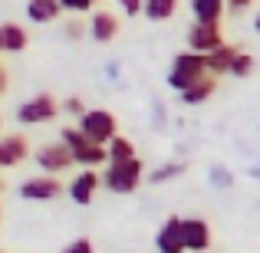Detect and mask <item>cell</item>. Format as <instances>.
Here are the masks:
<instances>
[{
	"label": "cell",
	"mask_w": 260,
	"mask_h": 253,
	"mask_svg": "<svg viewBox=\"0 0 260 253\" xmlns=\"http://www.w3.org/2000/svg\"><path fill=\"white\" fill-rule=\"evenodd\" d=\"M59 141H63V145L70 148L73 161H76L79 168L95 171V168L109 165V148H106V145H95V141H89V138H86L83 132H79L76 125L63 128V132H59Z\"/></svg>",
	"instance_id": "cell-1"
},
{
	"label": "cell",
	"mask_w": 260,
	"mask_h": 253,
	"mask_svg": "<svg viewBox=\"0 0 260 253\" xmlns=\"http://www.w3.org/2000/svg\"><path fill=\"white\" fill-rule=\"evenodd\" d=\"M204 76H208V59H204L201 53H191V50H184V53H178V56L172 59V66H168V76H165V83L172 86L178 95H181L188 86H194L198 79H204Z\"/></svg>",
	"instance_id": "cell-2"
},
{
	"label": "cell",
	"mask_w": 260,
	"mask_h": 253,
	"mask_svg": "<svg viewBox=\"0 0 260 253\" xmlns=\"http://www.w3.org/2000/svg\"><path fill=\"white\" fill-rule=\"evenodd\" d=\"M142 181H145V165H142V158L106 165V171H102V188L112 191V194H135Z\"/></svg>",
	"instance_id": "cell-3"
},
{
	"label": "cell",
	"mask_w": 260,
	"mask_h": 253,
	"mask_svg": "<svg viewBox=\"0 0 260 253\" xmlns=\"http://www.w3.org/2000/svg\"><path fill=\"white\" fill-rule=\"evenodd\" d=\"M76 128L95 145H109L119 135V119L109 109H86V115L76 122Z\"/></svg>",
	"instance_id": "cell-4"
},
{
	"label": "cell",
	"mask_w": 260,
	"mask_h": 253,
	"mask_svg": "<svg viewBox=\"0 0 260 253\" xmlns=\"http://www.w3.org/2000/svg\"><path fill=\"white\" fill-rule=\"evenodd\" d=\"M59 112H63V102H56V95H50V92H40L17 105V122L20 125H46Z\"/></svg>",
	"instance_id": "cell-5"
},
{
	"label": "cell",
	"mask_w": 260,
	"mask_h": 253,
	"mask_svg": "<svg viewBox=\"0 0 260 253\" xmlns=\"http://www.w3.org/2000/svg\"><path fill=\"white\" fill-rule=\"evenodd\" d=\"M33 161H37V168L43 171V174H53V177H59V174H66L70 168H76V161H73V155H70V148L63 145V141H46V145H40L37 152H33Z\"/></svg>",
	"instance_id": "cell-6"
},
{
	"label": "cell",
	"mask_w": 260,
	"mask_h": 253,
	"mask_svg": "<svg viewBox=\"0 0 260 253\" xmlns=\"http://www.w3.org/2000/svg\"><path fill=\"white\" fill-rule=\"evenodd\" d=\"M63 194H66L63 181L53 177V174H37V177H26V181L20 184V197H23V201L46 204V201H56V197H63Z\"/></svg>",
	"instance_id": "cell-7"
},
{
	"label": "cell",
	"mask_w": 260,
	"mask_h": 253,
	"mask_svg": "<svg viewBox=\"0 0 260 253\" xmlns=\"http://www.w3.org/2000/svg\"><path fill=\"white\" fill-rule=\"evenodd\" d=\"M217 46H224V33H221V23H191L188 30V50L191 53H214Z\"/></svg>",
	"instance_id": "cell-8"
},
{
	"label": "cell",
	"mask_w": 260,
	"mask_h": 253,
	"mask_svg": "<svg viewBox=\"0 0 260 253\" xmlns=\"http://www.w3.org/2000/svg\"><path fill=\"white\" fill-rule=\"evenodd\" d=\"M99 188H102V174H99V171L83 168L79 174H73V181H70V184H66V194H70V201H73V204H79V207H89Z\"/></svg>",
	"instance_id": "cell-9"
},
{
	"label": "cell",
	"mask_w": 260,
	"mask_h": 253,
	"mask_svg": "<svg viewBox=\"0 0 260 253\" xmlns=\"http://www.w3.org/2000/svg\"><path fill=\"white\" fill-rule=\"evenodd\" d=\"M181 234L188 253H208L211 250V224L204 217H181Z\"/></svg>",
	"instance_id": "cell-10"
},
{
	"label": "cell",
	"mask_w": 260,
	"mask_h": 253,
	"mask_svg": "<svg viewBox=\"0 0 260 253\" xmlns=\"http://www.w3.org/2000/svg\"><path fill=\"white\" fill-rule=\"evenodd\" d=\"M89 37L102 46L112 43V40L119 37V17H115L112 10H106V7L92 10V17H89Z\"/></svg>",
	"instance_id": "cell-11"
},
{
	"label": "cell",
	"mask_w": 260,
	"mask_h": 253,
	"mask_svg": "<svg viewBox=\"0 0 260 253\" xmlns=\"http://www.w3.org/2000/svg\"><path fill=\"white\" fill-rule=\"evenodd\" d=\"M30 158V141L26 135L13 132V135H4L0 138V168H17Z\"/></svg>",
	"instance_id": "cell-12"
},
{
	"label": "cell",
	"mask_w": 260,
	"mask_h": 253,
	"mask_svg": "<svg viewBox=\"0 0 260 253\" xmlns=\"http://www.w3.org/2000/svg\"><path fill=\"white\" fill-rule=\"evenodd\" d=\"M155 250L158 253H188L184 250V234H181V217H168L155 234Z\"/></svg>",
	"instance_id": "cell-13"
},
{
	"label": "cell",
	"mask_w": 260,
	"mask_h": 253,
	"mask_svg": "<svg viewBox=\"0 0 260 253\" xmlns=\"http://www.w3.org/2000/svg\"><path fill=\"white\" fill-rule=\"evenodd\" d=\"M63 13L66 10H63L59 0H26V20H30V23H40V26L56 23Z\"/></svg>",
	"instance_id": "cell-14"
},
{
	"label": "cell",
	"mask_w": 260,
	"mask_h": 253,
	"mask_svg": "<svg viewBox=\"0 0 260 253\" xmlns=\"http://www.w3.org/2000/svg\"><path fill=\"white\" fill-rule=\"evenodd\" d=\"M0 37H4V53H23L26 46H30L26 26L13 23V20H4V23H0Z\"/></svg>",
	"instance_id": "cell-15"
},
{
	"label": "cell",
	"mask_w": 260,
	"mask_h": 253,
	"mask_svg": "<svg viewBox=\"0 0 260 253\" xmlns=\"http://www.w3.org/2000/svg\"><path fill=\"white\" fill-rule=\"evenodd\" d=\"M214 92H217V76H204V79H198L194 86L184 89L178 99H181V105H204Z\"/></svg>",
	"instance_id": "cell-16"
},
{
	"label": "cell",
	"mask_w": 260,
	"mask_h": 253,
	"mask_svg": "<svg viewBox=\"0 0 260 253\" xmlns=\"http://www.w3.org/2000/svg\"><path fill=\"white\" fill-rule=\"evenodd\" d=\"M191 13H194V23H221L228 4L224 0H191Z\"/></svg>",
	"instance_id": "cell-17"
},
{
	"label": "cell",
	"mask_w": 260,
	"mask_h": 253,
	"mask_svg": "<svg viewBox=\"0 0 260 253\" xmlns=\"http://www.w3.org/2000/svg\"><path fill=\"white\" fill-rule=\"evenodd\" d=\"M237 50L241 46H231V43H224V46H217L214 53H208V76H228L231 73V63H234V56H237Z\"/></svg>",
	"instance_id": "cell-18"
},
{
	"label": "cell",
	"mask_w": 260,
	"mask_h": 253,
	"mask_svg": "<svg viewBox=\"0 0 260 253\" xmlns=\"http://www.w3.org/2000/svg\"><path fill=\"white\" fill-rule=\"evenodd\" d=\"M142 13H145V20H152V23H165V20H172L178 13V0H145Z\"/></svg>",
	"instance_id": "cell-19"
},
{
	"label": "cell",
	"mask_w": 260,
	"mask_h": 253,
	"mask_svg": "<svg viewBox=\"0 0 260 253\" xmlns=\"http://www.w3.org/2000/svg\"><path fill=\"white\" fill-rule=\"evenodd\" d=\"M109 165H119V161H132V158H139L135 155V141L132 138H125V135H115L112 141H109Z\"/></svg>",
	"instance_id": "cell-20"
},
{
	"label": "cell",
	"mask_w": 260,
	"mask_h": 253,
	"mask_svg": "<svg viewBox=\"0 0 260 253\" xmlns=\"http://www.w3.org/2000/svg\"><path fill=\"white\" fill-rule=\"evenodd\" d=\"M184 171H188V165H184V161H168V165L155 168L152 174L145 177V181H148V184H168V181H172V177H181Z\"/></svg>",
	"instance_id": "cell-21"
},
{
	"label": "cell",
	"mask_w": 260,
	"mask_h": 253,
	"mask_svg": "<svg viewBox=\"0 0 260 253\" xmlns=\"http://www.w3.org/2000/svg\"><path fill=\"white\" fill-rule=\"evenodd\" d=\"M254 69H257V59L250 56L247 50H237V56H234V63H231V73H228V76L247 79V76H254Z\"/></svg>",
	"instance_id": "cell-22"
},
{
	"label": "cell",
	"mask_w": 260,
	"mask_h": 253,
	"mask_svg": "<svg viewBox=\"0 0 260 253\" xmlns=\"http://www.w3.org/2000/svg\"><path fill=\"white\" fill-rule=\"evenodd\" d=\"M59 4H63V10H66V13H76V17H83V13L95 10L102 0H59Z\"/></svg>",
	"instance_id": "cell-23"
},
{
	"label": "cell",
	"mask_w": 260,
	"mask_h": 253,
	"mask_svg": "<svg viewBox=\"0 0 260 253\" xmlns=\"http://www.w3.org/2000/svg\"><path fill=\"white\" fill-rule=\"evenodd\" d=\"M63 112H66V115H76V119H83V115H86V102L79 99V95H70V99H63Z\"/></svg>",
	"instance_id": "cell-24"
},
{
	"label": "cell",
	"mask_w": 260,
	"mask_h": 253,
	"mask_svg": "<svg viewBox=\"0 0 260 253\" xmlns=\"http://www.w3.org/2000/svg\"><path fill=\"white\" fill-rule=\"evenodd\" d=\"M59 253H95V250H92V240H89V237H76V240H70Z\"/></svg>",
	"instance_id": "cell-25"
},
{
	"label": "cell",
	"mask_w": 260,
	"mask_h": 253,
	"mask_svg": "<svg viewBox=\"0 0 260 253\" xmlns=\"http://www.w3.org/2000/svg\"><path fill=\"white\" fill-rule=\"evenodd\" d=\"M89 30V23H83V17H73L66 20V37L70 40H83V33Z\"/></svg>",
	"instance_id": "cell-26"
},
{
	"label": "cell",
	"mask_w": 260,
	"mask_h": 253,
	"mask_svg": "<svg viewBox=\"0 0 260 253\" xmlns=\"http://www.w3.org/2000/svg\"><path fill=\"white\" fill-rule=\"evenodd\" d=\"M142 7H145V0H119V10L125 13V17H139Z\"/></svg>",
	"instance_id": "cell-27"
},
{
	"label": "cell",
	"mask_w": 260,
	"mask_h": 253,
	"mask_svg": "<svg viewBox=\"0 0 260 253\" xmlns=\"http://www.w3.org/2000/svg\"><path fill=\"white\" fill-rule=\"evenodd\" d=\"M211 181H214L217 188H231L234 177H231V171H224V168H211Z\"/></svg>",
	"instance_id": "cell-28"
},
{
	"label": "cell",
	"mask_w": 260,
	"mask_h": 253,
	"mask_svg": "<svg viewBox=\"0 0 260 253\" xmlns=\"http://www.w3.org/2000/svg\"><path fill=\"white\" fill-rule=\"evenodd\" d=\"M224 4H228V13H244L254 7V0H224Z\"/></svg>",
	"instance_id": "cell-29"
},
{
	"label": "cell",
	"mask_w": 260,
	"mask_h": 253,
	"mask_svg": "<svg viewBox=\"0 0 260 253\" xmlns=\"http://www.w3.org/2000/svg\"><path fill=\"white\" fill-rule=\"evenodd\" d=\"M7 76H10V73H7V69H4V66H0V95H4V92H7V86H10V79H7Z\"/></svg>",
	"instance_id": "cell-30"
},
{
	"label": "cell",
	"mask_w": 260,
	"mask_h": 253,
	"mask_svg": "<svg viewBox=\"0 0 260 253\" xmlns=\"http://www.w3.org/2000/svg\"><path fill=\"white\" fill-rule=\"evenodd\" d=\"M254 33H257V37H260V10L254 13Z\"/></svg>",
	"instance_id": "cell-31"
},
{
	"label": "cell",
	"mask_w": 260,
	"mask_h": 253,
	"mask_svg": "<svg viewBox=\"0 0 260 253\" xmlns=\"http://www.w3.org/2000/svg\"><path fill=\"white\" fill-rule=\"evenodd\" d=\"M0 53H4V37H0Z\"/></svg>",
	"instance_id": "cell-32"
},
{
	"label": "cell",
	"mask_w": 260,
	"mask_h": 253,
	"mask_svg": "<svg viewBox=\"0 0 260 253\" xmlns=\"http://www.w3.org/2000/svg\"><path fill=\"white\" fill-rule=\"evenodd\" d=\"M0 191H4V177H0Z\"/></svg>",
	"instance_id": "cell-33"
},
{
	"label": "cell",
	"mask_w": 260,
	"mask_h": 253,
	"mask_svg": "<svg viewBox=\"0 0 260 253\" xmlns=\"http://www.w3.org/2000/svg\"><path fill=\"white\" fill-rule=\"evenodd\" d=\"M0 128H4V115H0Z\"/></svg>",
	"instance_id": "cell-34"
},
{
	"label": "cell",
	"mask_w": 260,
	"mask_h": 253,
	"mask_svg": "<svg viewBox=\"0 0 260 253\" xmlns=\"http://www.w3.org/2000/svg\"><path fill=\"white\" fill-rule=\"evenodd\" d=\"M0 253H4V250H0Z\"/></svg>",
	"instance_id": "cell-35"
}]
</instances>
